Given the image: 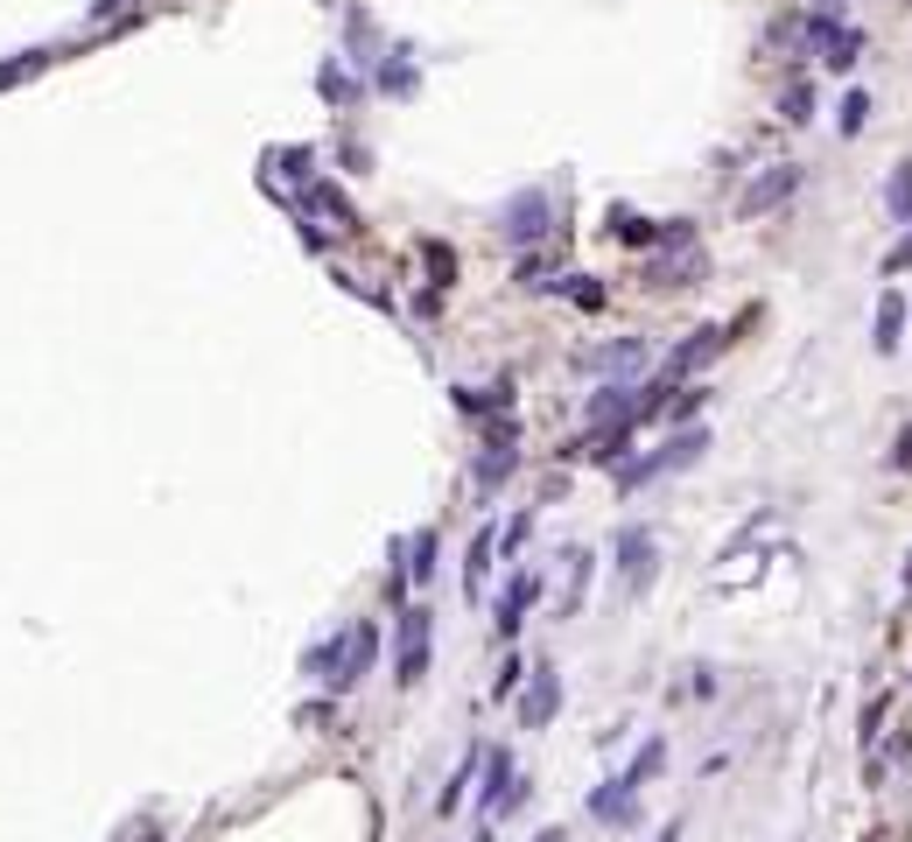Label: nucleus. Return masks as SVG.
Listing matches in <instances>:
<instances>
[{
  "label": "nucleus",
  "mask_w": 912,
  "mask_h": 842,
  "mask_svg": "<svg viewBox=\"0 0 912 842\" xmlns=\"http://www.w3.org/2000/svg\"><path fill=\"white\" fill-rule=\"evenodd\" d=\"M372 667H379V625H372V618H351L345 632H330L323 646H310V654H302V674L323 681L330 695H351V688L366 681Z\"/></svg>",
  "instance_id": "nucleus-1"
},
{
  "label": "nucleus",
  "mask_w": 912,
  "mask_h": 842,
  "mask_svg": "<svg viewBox=\"0 0 912 842\" xmlns=\"http://www.w3.org/2000/svg\"><path fill=\"white\" fill-rule=\"evenodd\" d=\"M702 450H709V429H674L653 456H625L618 492H639V485H653V477H667V471H688V464H702Z\"/></svg>",
  "instance_id": "nucleus-2"
},
{
  "label": "nucleus",
  "mask_w": 912,
  "mask_h": 842,
  "mask_svg": "<svg viewBox=\"0 0 912 842\" xmlns=\"http://www.w3.org/2000/svg\"><path fill=\"white\" fill-rule=\"evenodd\" d=\"M801 35H807V50L822 56V71H857V56H864V29H849V22H835V8H814L807 22H801Z\"/></svg>",
  "instance_id": "nucleus-3"
},
{
  "label": "nucleus",
  "mask_w": 912,
  "mask_h": 842,
  "mask_svg": "<svg viewBox=\"0 0 912 842\" xmlns=\"http://www.w3.org/2000/svg\"><path fill=\"white\" fill-rule=\"evenodd\" d=\"M547 233H555V197H547V190H520V197L499 204V239L506 246H534Z\"/></svg>",
  "instance_id": "nucleus-4"
},
{
  "label": "nucleus",
  "mask_w": 912,
  "mask_h": 842,
  "mask_svg": "<svg viewBox=\"0 0 912 842\" xmlns=\"http://www.w3.org/2000/svg\"><path fill=\"white\" fill-rule=\"evenodd\" d=\"M428 639H435V611L428 604H408L401 611V654H393V681H401V688H422L428 681Z\"/></svg>",
  "instance_id": "nucleus-5"
},
{
  "label": "nucleus",
  "mask_w": 912,
  "mask_h": 842,
  "mask_svg": "<svg viewBox=\"0 0 912 842\" xmlns=\"http://www.w3.org/2000/svg\"><path fill=\"white\" fill-rule=\"evenodd\" d=\"M611 554H618V576H625V590H645V583H653V569H660V541H653L645 527H618Z\"/></svg>",
  "instance_id": "nucleus-6"
},
{
  "label": "nucleus",
  "mask_w": 912,
  "mask_h": 842,
  "mask_svg": "<svg viewBox=\"0 0 912 842\" xmlns=\"http://www.w3.org/2000/svg\"><path fill=\"white\" fill-rule=\"evenodd\" d=\"M512 471H520V429L499 421V429H485V450H478V492H499Z\"/></svg>",
  "instance_id": "nucleus-7"
},
{
  "label": "nucleus",
  "mask_w": 912,
  "mask_h": 842,
  "mask_svg": "<svg viewBox=\"0 0 912 842\" xmlns=\"http://www.w3.org/2000/svg\"><path fill=\"white\" fill-rule=\"evenodd\" d=\"M534 597H541V569H512V583L499 590V604H491V632L512 639V632L526 625V611H534Z\"/></svg>",
  "instance_id": "nucleus-8"
},
{
  "label": "nucleus",
  "mask_w": 912,
  "mask_h": 842,
  "mask_svg": "<svg viewBox=\"0 0 912 842\" xmlns=\"http://www.w3.org/2000/svg\"><path fill=\"white\" fill-rule=\"evenodd\" d=\"M793 190H801V162H772L766 176H758L745 197H737V210H745V218H766V210H779Z\"/></svg>",
  "instance_id": "nucleus-9"
},
{
  "label": "nucleus",
  "mask_w": 912,
  "mask_h": 842,
  "mask_svg": "<svg viewBox=\"0 0 912 842\" xmlns=\"http://www.w3.org/2000/svg\"><path fill=\"white\" fill-rule=\"evenodd\" d=\"M583 366L604 373V379H632V373L653 366V344H645V337H618V344H597V352H583Z\"/></svg>",
  "instance_id": "nucleus-10"
},
{
  "label": "nucleus",
  "mask_w": 912,
  "mask_h": 842,
  "mask_svg": "<svg viewBox=\"0 0 912 842\" xmlns=\"http://www.w3.org/2000/svg\"><path fill=\"white\" fill-rule=\"evenodd\" d=\"M555 710H562V674L541 660L534 681H526V695H520V723H526V731H547V723H555Z\"/></svg>",
  "instance_id": "nucleus-11"
},
{
  "label": "nucleus",
  "mask_w": 912,
  "mask_h": 842,
  "mask_svg": "<svg viewBox=\"0 0 912 842\" xmlns=\"http://www.w3.org/2000/svg\"><path fill=\"white\" fill-rule=\"evenodd\" d=\"M724 344H730V331H724V323H702V331H695L688 344H674V358L660 366V379H688L695 366H709V358L724 352Z\"/></svg>",
  "instance_id": "nucleus-12"
},
{
  "label": "nucleus",
  "mask_w": 912,
  "mask_h": 842,
  "mask_svg": "<svg viewBox=\"0 0 912 842\" xmlns=\"http://www.w3.org/2000/svg\"><path fill=\"white\" fill-rule=\"evenodd\" d=\"M590 814L597 821H618V829H632V821H639V787H632V779H604V787L590 794Z\"/></svg>",
  "instance_id": "nucleus-13"
},
{
  "label": "nucleus",
  "mask_w": 912,
  "mask_h": 842,
  "mask_svg": "<svg viewBox=\"0 0 912 842\" xmlns=\"http://www.w3.org/2000/svg\"><path fill=\"white\" fill-rule=\"evenodd\" d=\"M491 562H499V527L485 520L478 533H470V562H464V590H470V597L491 583Z\"/></svg>",
  "instance_id": "nucleus-14"
},
{
  "label": "nucleus",
  "mask_w": 912,
  "mask_h": 842,
  "mask_svg": "<svg viewBox=\"0 0 912 842\" xmlns=\"http://www.w3.org/2000/svg\"><path fill=\"white\" fill-rule=\"evenodd\" d=\"M512 779H520V765H512V752H506V744H491V752H485V814H499V808H506Z\"/></svg>",
  "instance_id": "nucleus-15"
},
{
  "label": "nucleus",
  "mask_w": 912,
  "mask_h": 842,
  "mask_svg": "<svg viewBox=\"0 0 912 842\" xmlns=\"http://www.w3.org/2000/svg\"><path fill=\"white\" fill-rule=\"evenodd\" d=\"M302 210H323V218H337V233H358V210L337 183H310L302 190Z\"/></svg>",
  "instance_id": "nucleus-16"
},
{
  "label": "nucleus",
  "mask_w": 912,
  "mask_h": 842,
  "mask_svg": "<svg viewBox=\"0 0 912 842\" xmlns=\"http://www.w3.org/2000/svg\"><path fill=\"white\" fill-rule=\"evenodd\" d=\"M372 78H379V91H408L422 85V71H414V50H379V64H372Z\"/></svg>",
  "instance_id": "nucleus-17"
},
{
  "label": "nucleus",
  "mask_w": 912,
  "mask_h": 842,
  "mask_svg": "<svg viewBox=\"0 0 912 842\" xmlns=\"http://www.w3.org/2000/svg\"><path fill=\"white\" fill-rule=\"evenodd\" d=\"M456 408H464V414H506L512 408V379H491V387H456Z\"/></svg>",
  "instance_id": "nucleus-18"
},
{
  "label": "nucleus",
  "mask_w": 912,
  "mask_h": 842,
  "mask_svg": "<svg viewBox=\"0 0 912 842\" xmlns=\"http://www.w3.org/2000/svg\"><path fill=\"white\" fill-rule=\"evenodd\" d=\"M660 233H667V225H653V218H639V210L611 204V239L618 246H660Z\"/></svg>",
  "instance_id": "nucleus-19"
},
{
  "label": "nucleus",
  "mask_w": 912,
  "mask_h": 842,
  "mask_svg": "<svg viewBox=\"0 0 912 842\" xmlns=\"http://www.w3.org/2000/svg\"><path fill=\"white\" fill-rule=\"evenodd\" d=\"M562 562H568V590H562V618H576V611H583V590H590V554H583V548H568L562 554Z\"/></svg>",
  "instance_id": "nucleus-20"
},
{
  "label": "nucleus",
  "mask_w": 912,
  "mask_h": 842,
  "mask_svg": "<svg viewBox=\"0 0 912 842\" xmlns=\"http://www.w3.org/2000/svg\"><path fill=\"white\" fill-rule=\"evenodd\" d=\"M408 554H414V562H408V583H435V569H443V562H435V554H443V541H435L428 527H422V533H414V541H408Z\"/></svg>",
  "instance_id": "nucleus-21"
},
{
  "label": "nucleus",
  "mask_w": 912,
  "mask_h": 842,
  "mask_svg": "<svg viewBox=\"0 0 912 842\" xmlns=\"http://www.w3.org/2000/svg\"><path fill=\"white\" fill-rule=\"evenodd\" d=\"M316 91H323V99H330V106H358V91H366V85H358L351 71L323 64V71H316Z\"/></svg>",
  "instance_id": "nucleus-22"
},
{
  "label": "nucleus",
  "mask_w": 912,
  "mask_h": 842,
  "mask_svg": "<svg viewBox=\"0 0 912 842\" xmlns=\"http://www.w3.org/2000/svg\"><path fill=\"white\" fill-rule=\"evenodd\" d=\"M884 210H891L899 225H912V162L891 169V183H884Z\"/></svg>",
  "instance_id": "nucleus-23"
},
{
  "label": "nucleus",
  "mask_w": 912,
  "mask_h": 842,
  "mask_svg": "<svg viewBox=\"0 0 912 842\" xmlns=\"http://www.w3.org/2000/svg\"><path fill=\"white\" fill-rule=\"evenodd\" d=\"M899 331H905V302L884 295L878 302V352H899Z\"/></svg>",
  "instance_id": "nucleus-24"
},
{
  "label": "nucleus",
  "mask_w": 912,
  "mask_h": 842,
  "mask_svg": "<svg viewBox=\"0 0 912 842\" xmlns=\"http://www.w3.org/2000/svg\"><path fill=\"white\" fill-rule=\"evenodd\" d=\"M660 765H667V744H660V737H653V744H645V752H639L632 765H625V779H632V787H645V779H653V773H660Z\"/></svg>",
  "instance_id": "nucleus-25"
},
{
  "label": "nucleus",
  "mask_w": 912,
  "mask_h": 842,
  "mask_svg": "<svg viewBox=\"0 0 912 842\" xmlns=\"http://www.w3.org/2000/svg\"><path fill=\"white\" fill-rule=\"evenodd\" d=\"M310 162H316L310 148H289V155H274V169H281V176H289V183H302V190L316 183V169H310Z\"/></svg>",
  "instance_id": "nucleus-26"
},
{
  "label": "nucleus",
  "mask_w": 912,
  "mask_h": 842,
  "mask_svg": "<svg viewBox=\"0 0 912 842\" xmlns=\"http://www.w3.org/2000/svg\"><path fill=\"white\" fill-rule=\"evenodd\" d=\"M779 112H786L793 127H807V120H814V85H786V99H779Z\"/></svg>",
  "instance_id": "nucleus-27"
},
{
  "label": "nucleus",
  "mask_w": 912,
  "mask_h": 842,
  "mask_svg": "<svg viewBox=\"0 0 912 842\" xmlns=\"http://www.w3.org/2000/svg\"><path fill=\"white\" fill-rule=\"evenodd\" d=\"M478 758H485V752H470L464 765H456V779L443 787V800H435V808H443V814H449V808H464V787H470V773H478Z\"/></svg>",
  "instance_id": "nucleus-28"
},
{
  "label": "nucleus",
  "mask_w": 912,
  "mask_h": 842,
  "mask_svg": "<svg viewBox=\"0 0 912 842\" xmlns=\"http://www.w3.org/2000/svg\"><path fill=\"white\" fill-rule=\"evenodd\" d=\"M43 64H50V50H29L22 64H0V91H8V85H22V78H35Z\"/></svg>",
  "instance_id": "nucleus-29"
},
{
  "label": "nucleus",
  "mask_w": 912,
  "mask_h": 842,
  "mask_svg": "<svg viewBox=\"0 0 912 842\" xmlns=\"http://www.w3.org/2000/svg\"><path fill=\"white\" fill-rule=\"evenodd\" d=\"M422 253H428V274H435V289H443V281H456V253H449L443 239H428Z\"/></svg>",
  "instance_id": "nucleus-30"
},
{
  "label": "nucleus",
  "mask_w": 912,
  "mask_h": 842,
  "mask_svg": "<svg viewBox=\"0 0 912 842\" xmlns=\"http://www.w3.org/2000/svg\"><path fill=\"white\" fill-rule=\"evenodd\" d=\"M702 408H709V387H688V393H681L674 408H667V421H681V429H688V421H695Z\"/></svg>",
  "instance_id": "nucleus-31"
},
{
  "label": "nucleus",
  "mask_w": 912,
  "mask_h": 842,
  "mask_svg": "<svg viewBox=\"0 0 912 842\" xmlns=\"http://www.w3.org/2000/svg\"><path fill=\"white\" fill-rule=\"evenodd\" d=\"M864 120H870V91H849L843 99V133H864Z\"/></svg>",
  "instance_id": "nucleus-32"
},
{
  "label": "nucleus",
  "mask_w": 912,
  "mask_h": 842,
  "mask_svg": "<svg viewBox=\"0 0 912 842\" xmlns=\"http://www.w3.org/2000/svg\"><path fill=\"white\" fill-rule=\"evenodd\" d=\"M526 533H534V512H512V527L499 533V548H506V554H520V541H526Z\"/></svg>",
  "instance_id": "nucleus-33"
},
{
  "label": "nucleus",
  "mask_w": 912,
  "mask_h": 842,
  "mask_svg": "<svg viewBox=\"0 0 912 842\" xmlns=\"http://www.w3.org/2000/svg\"><path fill=\"white\" fill-rule=\"evenodd\" d=\"M526 674H534V667H520V660L506 654V667H499V681H491V695H512V688H520Z\"/></svg>",
  "instance_id": "nucleus-34"
},
{
  "label": "nucleus",
  "mask_w": 912,
  "mask_h": 842,
  "mask_svg": "<svg viewBox=\"0 0 912 842\" xmlns=\"http://www.w3.org/2000/svg\"><path fill=\"white\" fill-rule=\"evenodd\" d=\"M568 295H576V302H583V310H604V289H597V281H583V274H576V281H568Z\"/></svg>",
  "instance_id": "nucleus-35"
},
{
  "label": "nucleus",
  "mask_w": 912,
  "mask_h": 842,
  "mask_svg": "<svg viewBox=\"0 0 912 842\" xmlns=\"http://www.w3.org/2000/svg\"><path fill=\"white\" fill-rule=\"evenodd\" d=\"M891 464L912 471V429H899V443H891Z\"/></svg>",
  "instance_id": "nucleus-36"
},
{
  "label": "nucleus",
  "mask_w": 912,
  "mask_h": 842,
  "mask_svg": "<svg viewBox=\"0 0 912 842\" xmlns=\"http://www.w3.org/2000/svg\"><path fill=\"white\" fill-rule=\"evenodd\" d=\"M884 267H891V274H899V267H912V233H905V246H891V260H884Z\"/></svg>",
  "instance_id": "nucleus-37"
},
{
  "label": "nucleus",
  "mask_w": 912,
  "mask_h": 842,
  "mask_svg": "<svg viewBox=\"0 0 912 842\" xmlns=\"http://www.w3.org/2000/svg\"><path fill=\"white\" fill-rule=\"evenodd\" d=\"M112 8H127V0H91V14H99V22H106V14H112Z\"/></svg>",
  "instance_id": "nucleus-38"
},
{
  "label": "nucleus",
  "mask_w": 912,
  "mask_h": 842,
  "mask_svg": "<svg viewBox=\"0 0 912 842\" xmlns=\"http://www.w3.org/2000/svg\"><path fill=\"white\" fill-rule=\"evenodd\" d=\"M534 842H568V835H562V829H541V835H534Z\"/></svg>",
  "instance_id": "nucleus-39"
},
{
  "label": "nucleus",
  "mask_w": 912,
  "mask_h": 842,
  "mask_svg": "<svg viewBox=\"0 0 912 842\" xmlns=\"http://www.w3.org/2000/svg\"><path fill=\"white\" fill-rule=\"evenodd\" d=\"M905 597H912V554H905Z\"/></svg>",
  "instance_id": "nucleus-40"
},
{
  "label": "nucleus",
  "mask_w": 912,
  "mask_h": 842,
  "mask_svg": "<svg viewBox=\"0 0 912 842\" xmlns=\"http://www.w3.org/2000/svg\"><path fill=\"white\" fill-rule=\"evenodd\" d=\"M822 8H843V0H822Z\"/></svg>",
  "instance_id": "nucleus-41"
}]
</instances>
